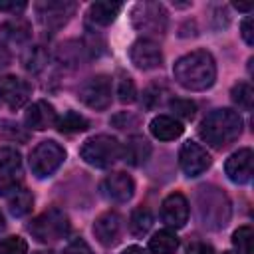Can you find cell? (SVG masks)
<instances>
[{"mask_svg": "<svg viewBox=\"0 0 254 254\" xmlns=\"http://www.w3.org/2000/svg\"><path fill=\"white\" fill-rule=\"evenodd\" d=\"M177 83L189 91H204L216 79V64L210 52L194 50L179 58L173 65Z\"/></svg>", "mask_w": 254, "mask_h": 254, "instance_id": "6da1fadb", "label": "cell"}, {"mask_svg": "<svg viewBox=\"0 0 254 254\" xmlns=\"http://www.w3.org/2000/svg\"><path fill=\"white\" fill-rule=\"evenodd\" d=\"M242 127H244V121L238 111L220 107V109L210 111L200 121L198 135L206 145L214 149H224L242 135Z\"/></svg>", "mask_w": 254, "mask_h": 254, "instance_id": "7a4b0ae2", "label": "cell"}, {"mask_svg": "<svg viewBox=\"0 0 254 254\" xmlns=\"http://www.w3.org/2000/svg\"><path fill=\"white\" fill-rule=\"evenodd\" d=\"M196 218L206 230H220L232 216V204L226 192L214 185H202L194 194Z\"/></svg>", "mask_w": 254, "mask_h": 254, "instance_id": "3957f363", "label": "cell"}, {"mask_svg": "<svg viewBox=\"0 0 254 254\" xmlns=\"http://www.w3.org/2000/svg\"><path fill=\"white\" fill-rule=\"evenodd\" d=\"M131 24L147 40L163 38L169 28V14L161 2H139L131 10Z\"/></svg>", "mask_w": 254, "mask_h": 254, "instance_id": "277c9868", "label": "cell"}, {"mask_svg": "<svg viewBox=\"0 0 254 254\" xmlns=\"http://www.w3.org/2000/svg\"><path fill=\"white\" fill-rule=\"evenodd\" d=\"M30 234L38 242H58L69 234V218L62 208H48L28 224Z\"/></svg>", "mask_w": 254, "mask_h": 254, "instance_id": "5b68a950", "label": "cell"}, {"mask_svg": "<svg viewBox=\"0 0 254 254\" xmlns=\"http://www.w3.org/2000/svg\"><path fill=\"white\" fill-rule=\"evenodd\" d=\"M79 157L91 167L105 169L121 159V143L111 135H93L83 141Z\"/></svg>", "mask_w": 254, "mask_h": 254, "instance_id": "8992f818", "label": "cell"}, {"mask_svg": "<svg viewBox=\"0 0 254 254\" xmlns=\"http://www.w3.org/2000/svg\"><path fill=\"white\" fill-rule=\"evenodd\" d=\"M65 161V149L58 141H42L30 153V169L38 179L52 177Z\"/></svg>", "mask_w": 254, "mask_h": 254, "instance_id": "52a82bcc", "label": "cell"}, {"mask_svg": "<svg viewBox=\"0 0 254 254\" xmlns=\"http://www.w3.org/2000/svg\"><path fill=\"white\" fill-rule=\"evenodd\" d=\"M34 10L40 24L46 30L58 32L71 20V16L77 10V4L71 0H40L36 2Z\"/></svg>", "mask_w": 254, "mask_h": 254, "instance_id": "ba28073f", "label": "cell"}, {"mask_svg": "<svg viewBox=\"0 0 254 254\" xmlns=\"http://www.w3.org/2000/svg\"><path fill=\"white\" fill-rule=\"evenodd\" d=\"M77 97L83 105L95 111H103L111 105V77L93 75L85 79L77 91Z\"/></svg>", "mask_w": 254, "mask_h": 254, "instance_id": "9c48e42d", "label": "cell"}, {"mask_svg": "<svg viewBox=\"0 0 254 254\" xmlns=\"http://www.w3.org/2000/svg\"><path fill=\"white\" fill-rule=\"evenodd\" d=\"M22 183V157L14 147H0V194H10Z\"/></svg>", "mask_w": 254, "mask_h": 254, "instance_id": "30bf717a", "label": "cell"}, {"mask_svg": "<svg viewBox=\"0 0 254 254\" xmlns=\"http://www.w3.org/2000/svg\"><path fill=\"white\" fill-rule=\"evenodd\" d=\"M212 159L206 149L196 141H185L179 151V165L187 177H198L210 167Z\"/></svg>", "mask_w": 254, "mask_h": 254, "instance_id": "8fae6325", "label": "cell"}, {"mask_svg": "<svg viewBox=\"0 0 254 254\" xmlns=\"http://www.w3.org/2000/svg\"><path fill=\"white\" fill-rule=\"evenodd\" d=\"M129 60L135 67L147 71V69H155L163 64V52L155 40L139 38L129 48Z\"/></svg>", "mask_w": 254, "mask_h": 254, "instance_id": "7c38bea8", "label": "cell"}, {"mask_svg": "<svg viewBox=\"0 0 254 254\" xmlns=\"http://www.w3.org/2000/svg\"><path fill=\"white\" fill-rule=\"evenodd\" d=\"M32 95V85L26 79H20L16 75H4L0 77V99L10 109H20L28 103Z\"/></svg>", "mask_w": 254, "mask_h": 254, "instance_id": "4fadbf2b", "label": "cell"}, {"mask_svg": "<svg viewBox=\"0 0 254 254\" xmlns=\"http://www.w3.org/2000/svg\"><path fill=\"white\" fill-rule=\"evenodd\" d=\"M121 228H123V220L117 212L107 210L103 214H99L93 222V234L97 238V242L105 248H111L119 242L121 238Z\"/></svg>", "mask_w": 254, "mask_h": 254, "instance_id": "5bb4252c", "label": "cell"}, {"mask_svg": "<svg viewBox=\"0 0 254 254\" xmlns=\"http://www.w3.org/2000/svg\"><path fill=\"white\" fill-rule=\"evenodd\" d=\"M252 163H254V153H252V149H248V147L238 149V151H234V153L226 159V163H224V173H226V177H228L232 183L244 185V183H248L250 177H252Z\"/></svg>", "mask_w": 254, "mask_h": 254, "instance_id": "9a60e30c", "label": "cell"}, {"mask_svg": "<svg viewBox=\"0 0 254 254\" xmlns=\"http://www.w3.org/2000/svg\"><path fill=\"white\" fill-rule=\"evenodd\" d=\"M161 218L169 228H183L189 220V200L181 192H171L161 204Z\"/></svg>", "mask_w": 254, "mask_h": 254, "instance_id": "2e32d148", "label": "cell"}, {"mask_svg": "<svg viewBox=\"0 0 254 254\" xmlns=\"http://www.w3.org/2000/svg\"><path fill=\"white\" fill-rule=\"evenodd\" d=\"M103 194L113 200V202H127L131 200V196L135 194V181L131 179V175L117 171L105 177L103 181Z\"/></svg>", "mask_w": 254, "mask_h": 254, "instance_id": "e0dca14e", "label": "cell"}, {"mask_svg": "<svg viewBox=\"0 0 254 254\" xmlns=\"http://www.w3.org/2000/svg\"><path fill=\"white\" fill-rule=\"evenodd\" d=\"M24 121L30 129L34 131H44V129H50L58 123V113L54 109L52 103L48 101H36L28 107L26 115H24Z\"/></svg>", "mask_w": 254, "mask_h": 254, "instance_id": "ac0fdd59", "label": "cell"}, {"mask_svg": "<svg viewBox=\"0 0 254 254\" xmlns=\"http://www.w3.org/2000/svg\"><path fill=\"white\" fill-rule=\"evenodd\" d=\"M121 157L131 167H141L151 157V143L143 135H131L125 145H121Z\"/></svg>", "mask_w": 254, "mask_h": 254, "instance_id": "d6986e66", "label": "cell"}, {"mask_svg": "<svg viewBox=\"0 0 254 254\" xmlns=\"http://www.w3.org/2000/svg\"><path fill=\"white\" fill-rule=\"evenodd\" d=\"M56 60L64 65V67H79L85 60H89V56H87V52H85V48H83V44L81 42H77V40H69V42H64V44H60L58 46V50H56Z\"/></svg>", "mask_w": 254, "mask_h": 254, "instance_id": "ffe728a7", "label": "cell"}, {"mask_svg": "<svg viewBox=\"0 0 254 254\" xmlns=\"http://www.w3.org/2000/svg\"><path fill=\"white\" fill-rule=\"evenodd\" d=\"M149 129H151V135L159 141H173V139L181 137L183 131H185L183 123L179 119L171 117V115H157L151 121Z\"/></svg>", "mask_w": 254, "mask_h": 254, "instance_id": "44dd1931", "label": "cell"}, {"mask_svg": "<svg viewBox=\"0 0 254 254\" xmlns=\"http://www.w3.org/2000/svg\"><path fill=\"white\" fill-rule=\"evenodd\" d=\"M123 4L121 2H109V0H103V2H93L87 10V18L89 22H93L95 26H109L121 12Z\"/></svg>", "mask_w": 254, "mask_h": 254, "instance_id": "7402d4cb", "label": "cell"}, {"mask_svg": "<svg viewBox=\"0 0 254 254\" xmlns=\"http://www.w3.org/2000/svg\"><path fill=\"white\" fill-rule=\"evenodd\" d=\"M179 248V236L171 228H163L149 238L151 254H175Z\"/></svg>", "mask_w": 254, "mask_h": 254, "instance_id": "603a6c76", "label": "cell"}, {"mask_svg": "<svg viewBox=\"0 0 254 254\" xmlns=\"http://www.w3.org/2000/svg\"><path fill=\"white\" fill-rule=\"evenodd\" d=\"M34 206V196L28 189H16L8 194V210L14 214V216H24L32 210Z\"/></svg>", "mask_w": 254, "mask_h": 254, "instance_id": "cb8c5ba5", "label": "cell"}, {"mask_svg": "<svg viewBox=\"0 0 254 254\" xmlns=\"http://www.w3.org/2000/svg\"><path fill=\"white\" fill-rule=\"evenodd\" d=\"M48 62H50V54L46 52L44 46H32V48H28V50L24 52V56H22L24 67H26L28 71H32V73L42 71V69L48 65Z\"/></svg>", "mask_w": 254, "mask_h": 254, "instance_id": "d4e9b609", "label": "cell"}, {"mask_svg": "<svg viewBox=\"0 0 254 254\" xmlns=\"http://www.w3.org/2000/svg\"><path fill=\"white\" fill-rule=\"evenodd\" d=\"M153 226V214L149 208H135L129 216V230L133 236H145Z\"/></svg>", "mask_w": 254, "mask_h": 254, "instance_id": "484cf974", "label": "cell"}, {"mask_svg": "<svg viewBox=\"0 0 254 254\" xmlns=\"http://www.w3.org/2000/svg\"><path fill=\"white\" fill-rule=\"evenodd\" d=\"M56 127H58V131L71 135V133H81V131H85V129L89 127V121H87L83 115L75 113V111H67V113H64L62 117H58Z\"/></svg>", "mask_w": 254, "mask_h": 254, "instance_id": "4316f807", "label": "cell"}, {"mask_svg": "<svg viewBox=\"0 0 254 254\" xmlns=\"http://www.w3.org/2000/svg\"><path fill=\"white\" fill-rule=\"evenodd\" d=\"M4 34H6L12 42H16V44H24V42L30 40L32 28H30V24H28L26 20L14 18V20H10V22L4 24Z\"/></svg>", "mask_w": 254, "mask_h": 254, "instance_id": "83f0119b", "label": "cell"}, {"mask_svg": "<svg viewBox=\"0 0 254 254\" xmlns=\"http://www.w3.org/2000/svg\"><path fill=\"white\" fill-rule=\"evenodd\" d=\"M230 97H232V101H234L238 107H242L244 111H250V109H252V103H254V89H252L250 83L238 81V83L232 85Z\"/></svg>", "mask_w": 254, "mask_h": 254, "instance_id": "f1b7e54d", "label": "cell"}, {"mask_svg": "<svg viewBox=\"0 0 254 254\" xmlns=\"http://www.w3.org/2000/svg\"><path fill=\"white\" fill-rule=\"evenodd\" d=\"M252 240H254V232L252 226L248 224L238 226V230H234L232 234V244L238 254H252Z\"/></svg>", "mask_w": 254, "mask_h": 254, "instance_id": "f546056e", "label": "cell"}, {"mask_svg": "<svg viewBox=\"0 0 254 254\" xmlns=\"http://www.w3.org/2000/svg\"><path fill=\"white\" fill-rule=\"evenodd\" d=\"M169 107L173 109L175 113V119H185V121H190L196 113V103L190 101V99H185V97H175L169 101Z\"/></svg>", "mask_w": 254, "mask_h": 254, "instance_id": "4dcf8cb0", "label": "cell"}, {"mask_svg": "<svg viewBox=\"0 0 254 254\" xmlns=\"http://www.w3.org/2000/svg\"><path fill=\"white\" fill-rule=\"evenodd\" d=\"M0 137L2 139H8V141H28V133L14 121H8V119H2L0 121Z\"/></svg>", "mask_w": 254, "mask_h": 254, "instance_id": "1f68e13d", "label": "cell"}, {"mask_svg": "<svg viewBox=\"0 0 254 254\" xmlns=\"http://www.w3.org/2000/svg\"><path fill=\"white\" fill-rule=\"evenodd\" d=\"M117 95L121 103H133L137 99V87L135 81L129 75H121L117 81Z\"/></svg>", "mask_w": 254, "mask_h": 254, "instance_id": "d6a6232c", "label": "cell"}, {"mask_svg": "<svg viewBox=\"0 0 254 254\" xmlns=\"http://www.w3.org/2000/svg\"><path fill=\"white\" fill-rule=\"evenodd\" d=\"M0 254H28V242L22 236H6L0 240Z\"/></svg>", "mask_w": 254, "mask_h": 254, "instance_id": "836d02e7", "label": "cell"}, {"mask_svg": "<svg viewBox=\"0 0 254 254\" xmlns=\"http://www.w3.org/2000/svg\"><path fill=\"white\" fill-rule=\"evenodd\" d=\"M161 93H163V89H161L159 85H149V87L145 89V93H143V103H145V107H147V109H153L155 105H159V103H161Z\"/></svg>", "mask_w": 254, "mask_h": 254, "instance_id": "e575fe53", "label": "cell"}, {"mask_svg": "<svg viewBox=\"0 0 254 254\" xmlns=\"http://www.w3.org/2000/svg\"><path fill=\"white\" fill-rule=\"evenodd\" d=\"M64 254H93V250L89 248V244L83 238H73L67 246Z\"/></svg>", "mask_w": 254, "mask_h": 254, "instance_id": "d590c367", "label": "cell"}, {"mask_svg": "<svg viewBox=\"0 0 254 254\" xmlns=\"http://www.w3.org/2000/svg\"><path fill=\"white\" fill-rule=\"evenodd\" d=\"M24 0H0V12H10V14H20L26 10Z\"/></svg>", "mask_w": 254, "mask_h": 254, "instance_id": "8d00e7d4", "label": "cell"}, {"mask_svg": "<svg viewBox=\"0 0 254 254\" xmlns=\"http://www.w3.org/2000/svg\"><path fill=\"white\" fill-rule=\"evenodd\" d=\"M240 30H242L240 34H242L244 42H246L248 46H254V22H252V16H246V18L242 20Z\"/></svg>", "mask_w": 254, "mask_h": 254, "instance_id": "74e56055", "label": "cell"}, {"mask_svg": "<svg viewBox=\"0 0 254 254\" xmlns=\"http://www.w3.org/2000/svg\"><path fill=\"white\" fill-rule=\"evenodd\" d=\"M111 123H113L117 129H125V127H129V125H135V123H137V117L131 115V113H127V111H123V113L115 115V117L111 119Z\"/></svg>", "mask_w": 254, "mask_h": 254, "instance_id": "f35d334b", "label": "cell"}, {"mask_svg": "<svg viewBox=\"0 0 254 254\" xmlns=\"http://www.w3.org/2000/svg\"><path fill=\"white\" fill-rule=\"evenodd\" d=\"M187 254H214V250H212V246H208L204 242H192V244H189Z\"/></svg>", "mask_w": 254, "mask_h": 254, "instance_id": "ab89813d", "label": "cell"}, {"mask_svg": "<svg viewBox=\"0 0 254 254\" xmlns=\"http://www.w3.org/2000/svg\"><path fill=\"white\" fill-rule=\"evenodd\" d=\"M10 60H12V56H10L8 48H6L4 44H0V65H8Z\"/></svg>", "mask_w": 254, "mask_h": 254, "instance_id": "60d3db41", "label": "cell"}, {"mask_svg": "<svg viewBox=\"0 0 254 254\" xmlns=\"http://www.w3.org/2000/svg\"><path fill=\"white\" fill-rule=\"evenodd\" d=\"M121 254H149L145 248H141V246H137V244H133V246H127Z\"/></svg>", "mask_w": 254, "mask_h": 254, "instance_id": "b9f144b4", "label": "cell"}, {"mask_svg": "<svg viewBox=\"0 0 254 254\" xmlns=\"http://www.w3.org/2000/svg\"><path fill=\"white\" fill-rule=\"evenodd\" d=\"M236 10H242V12H250L252 10V4H234Z\"/></svg>", "mask_w": 254, "mask_h": 254, "instance_id": "7bdbcfd3", "label": "cell"}, {"mask_svg": "<svg viewBox=\"0 0 254 254\" xmlns=\"http://www.w3.org/2000/svg\"><path fill=\"white\" fill-rule=\"evenodd\" d=\"M4 226H6V222H4V214H2V212H0V230H2V228H4Z\"/></svg>", "mask_w": 254, "mask_h": 254, "instance_id": "ee69618b", "label": "cell"}, {"mask_svg": "<svg viewBox=\"0 0 254 254\" xmlns=\"http://www.w3.org/2000/svg\"><path fill=\"white\" fill-rule=\"evenodd\" d=\"M222 254H238L236 250H226V252H222Z\"/></svg>", "mask_w": 254, "mask_h": 254, "instance_id": "f6af8a7d", "label": "cell"}, {"mask_svg": "<svg viewBox=\"0 0 254 254\" xmlns=\"http://www.w3.org/2000/svg\"><path fill=\"white\" fill-rule=\"evenodd\" d=\"M34 254H54V252H34Z\"/></svg>", "mask_w": 254, "mask_h": 254, "instance_id": "bcb514c9", "label": "cell"}]
</instances>
